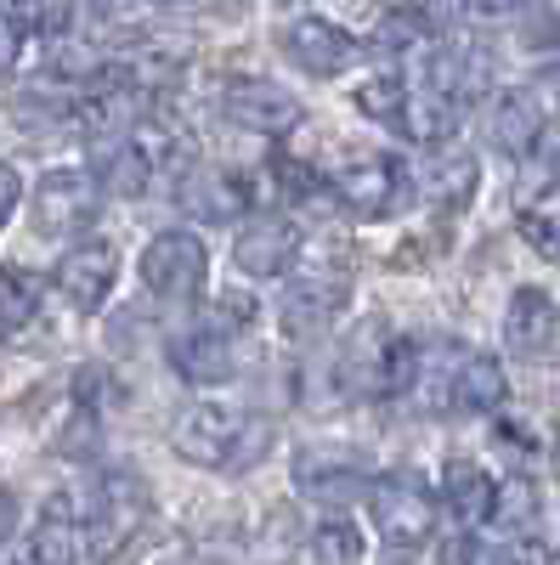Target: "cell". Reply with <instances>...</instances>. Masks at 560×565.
<instances>
[{
    "mask_svg": "<svg viewBox=\"0 0 560 565\" xmlns=\"http://www.w3.org/2000/svg\"><path fill=\"white\" fill-rule=\"evenodd\" d=\"M266 441H272V424L261 413L221 407V402H193L170 430V447L199 469H250L266 452Z\"/></svg>",
    "mask_w": 560,
    "mask_h": 565,
    "instance_id": "1",
    "label": "cell"
},
{
    "mask_svg": "<svg viewBox=\"0 0 560 565\" xmlns=\"http://www.w3.org/2000/svg\"><path fill=\"white\" fill-rule=\"evenodd\" d=\"M335 373H340L346 396H402L413 385V373H419V345L397 340L385 322H362L340 345Z\"/></svg>",
    "mask_w": 560,
    "mask_h": 565,
    "instance_id": "2",
    "label": "cell"
},
{
    "mask_svg": "<svg viewBox=\"0 0 560 565\" xmlns=\"http://www.w3.org/2000/svg\"><path fill=\"white\" fill-rule=\"evenodd\" d=\"M97 215H103V175L97 170H52L34 186V226L45 238L91 232Z\"/></svg>",
    "mask_w": 560,
    "mask_h": 565,
    "instance_id": "3",
    "label": "cell"
},
{
    "mask_svg": "<svg viewBox=\"0 0 560 565\" xmlns=\"http://www.w3.org/2000/svg\"><path fill=\"white\" fill-rule=\"evenodd\" d=\"M368 509H373V532L391 548H419L436 526V492L419 476H385L368 487Z\"/></svg>",
    "mask_w": 560,
    "mask_h": 565,
    "instance_id": "4",
    "label": "cell"
},
{
    "mask_svg": "<svg viewBox=\"0 0 560 565\" xmlns=\"http://www.w3.org/2000/svg\"><path fill=\"white\" fill-rule=\"evenodd\" d=\"M204 271H210V255H204V244L193 238V232H159V238L142 249V282L159 300H176V306L199 300Z\"/></svg>",
    "mask_w": 560,
    "mask_h": 565,
    "instance_id": "5",
    "label": "cell"
},
{
    "mask_svg": "<svg viewBox=\"0 0 560 565\" xmlns=\"http://www.w3.org/2000/svg\"><path fill=\"white\" fill-rule=\"evenodd\" d=\"M221 114L239 125V130H250V136H289V130L300 125V103L289 97L284 85H272V79H261V74L232 79V85L221 90Z\"/></svg>",
    "mask_w": 560,
    "mask_h": 565,
    "instance_id": "6",
    "label": "cell"
},
{
    "mask_svg": "<svg viewBox=\"0 0 560 565\" xmlns=\"http://www.w3.org/2000/svg\"><path fill=\"white\" fill-rule=\"evenodd\" d=\"M397 193H402V170H397V159H385V153H357L351 164L335 170V199H340L351 215H362V221L391 215Z\"/></svg>",
    "mask_w": 560,
    "mask_h": 565,
    "instance_id": "7",
    "label": "cell"
},
{
    "mask_svg": "<svg viewBox=\"0 0 560 565\" xmlns=\"http://www.w3.org/2000/svg\"><path fill=\"white\" fill-rule=\"evenodd\" d=\"M284 52L306 68V74H317V79H329V74H346L351 63H357V34L351 29H340V23H329V18H295L289 29H284Z\"/></svg>",
    "mask_w": 560,
    "mask_h": 565,
    "instance_id": "8",
    "label": "cell"
},
{
    "mask_svg": "<svg viewBox=\"0 0 560 565\" xmlns=\"http://www.w3.org/2000/svg\"><path fill=\"white\" fill-rule=\"evenodd\" d=\"M114 277H119L114 244L85 238V244H74V249L57 260V295H63L74 311H97V306L108 300V289H114Z\"/></svg>",
    "mask_w": 560,
    "mask_h": 565,
    "instance_id": "9",
    "label": "cell"
},
{
    "mask_svg": "<svg viewBox=\"0 0 560 565\" xmlns=\"http://www.w3.org/2000/svg\"><path fill=\"white\" fill-rule=\"evenodd\" d=\"M543 119H549V114H543V103L532 97V90H504V97L487 103L482 130H487V141H493L504 159H532L538 136L549 130Z\"/></svg>",
    "mask_w": 560,
    "mask_h": 565,
    "instance_id": "10",
    "label": "cell"
},
{
    "mask_svg": "<svg viewBox=\"0 0 560 565\" xmlns=\"http://www.w3.org/2000/svg\"><path fill=\"white\" fill-rule=\"evenodd\" d=\"M176 199L199 221H239L250 210V186H244V175H232L221 164H193V170H181Z\"/></svg>",
    "mask_w": 560,
    "mask_h": 565,
    "instance_id": "11",
    "label": "cell"
},
{
    "mask_svg": "<svg viewBox=\"0 0 560 565\" xmlns=\"http://www.w3.org/2000/svg\"><path fill=\"white\" fill-rule=\"evenodd\" d=\"M300 255V238H295V226L284 215H261L239 232V244H232V260H239V271L250 277H277V271H289Z\"/></svg>",
    "mask_w": 560,
    "mask_h": 565,
    "instance_id": "12",
    "label": "cell"
},
{
    "mask_svg": "<svg viewBox=\"0 0 560 565\" xmlns=\"http://www.w3.org/2000/svg\"><path fill=\"white\" fill-rule=\"evenodd\" d=\"M560 334V306L543 295V289H516L504 311V345L516 356H543Z\"/></svg>",
    "mask_w": 560,
    "mask_h": 565,
    "instance_id": "13",
    "label": "cell"
},
{
    "mask_svg": "<svg viewBox=\"0 0 560 565\" xmlns=\"http://www.w3.org/2000/svg\"><path fill=\"white\" fill-rule=\"evenodd\" d=\"M493 492H498V481L487 476L482 463H471V458H453V463L442 469V503H447V514L458 521V532L487 526V514H493Z\"/></svg>",
    "mask_w": 560,
    "mask_h": 565,
    "instance_id": "14",
    "label": "cell"
},
{
    "mask_svg": "<svg viewBox=\"0 0 560 565\" xmlns=\"http://www.w3.org/2000/svg\"><path fill=\"white\" fill-rule=\"evenodd\" d=\"M170 367L187 385H221V380H232V345L221 328H193V334L170 340Z\"/></svg>",
    "mask_w": 560,
    "mask_h": 565,
    "instance_id": "15",
    "label": "cell"
},
{
    "mask_svg": "<svg viewBox=\"0 0 560 565\" xmlns=\"http://www.w3.org/2000/svg\"><path fill=\"white\" fill-rule=\"evenodd\" d=\"M504 367L493 356H458L453 373H447V407L458 413H493L504 407Z\"/></svg>",
    "mask_w": 560,
    "mask_h": 565,
    "instance_id": "16",
    "label": "cell"
},
{
    "mask_svg": "<svg viewBox=\"0 0 560 565\" xmlns=\"http://www.w3.org/2000/svg\"><path fill=\"white\" fill-rule=\"evenodd\" d=\"M458 130V103H453V90L447 85H419V90H408V108H402V136H413V141H447Z\"/></svg>",
    "mask_w": 560,
    "mask_h": 565,
    "instance_id": "17",
    "label": "cell"
},
{
    "mask_svg": "<svg viewBox=\"0 0 560 565\" xmlns=\"http://www.w3.org/2000/svg\"><path fill=\"white\" fill-rule=\"evenodd\" d=\"M97 175H103V186H108V193H119V199H136V193H142V186L154 181V153H148V141L130 130L125 141L103 148V153H97Z\"/></svg>",
    "mask_w": 560,
    "mask_h": 565,
    "instance_id": "18",
    "label": "cell"
},
{
    "mask_svg": "<svg viewBox=\"0 0 560 565\" xmlns=\"http://www.w3.org/2000/svg\"><path fill=\"white\" fill-rule=\"evenodd\" d=\"M538 514H543V498H538V487H532L527 476H504V481H498V492H493V514H487L498 532L521 537V532L538 526Z\"/></svg>",
    "mask_w": 560,
    "mask_h": 565,
    "instance_id": "19",
    "label": "cell"
},
{
    "mask_svg": "<svg viewBox=\"0 0 560 565\" xmlns=\"http://www.w3.org/2000/svg\"><path fill=\"white\" fill-rule=\"evenodd\" d=\"M300 492L317 498V503H351L368 487H362V469L346 463V458H323V469H317V458H306L300 463Z\"/></svg>",
    "mask_w": 560,
    "mask_h": 565,
    "instance_id": "20",
    "label": "cell"
},
{
    "mask_svg": "<svg viewBox=\"0 0 560 565\" xmlns=\"http://www.w3.org/2000/svg\"><path fill=\"white\" fill-rule=\"evenodd\" d=\"M40 311V282L18 266H0V340L23 334Z\"/></svg>",
    "mask_w": 560,
    "mask_h": 565,
    "instance_id": "21",
    "label": "cell"
},
{
    "mask_svg": "<svg viewBox=\"0 0 560 565\" xmlns=\"http://www.w3.org/2000/svg\"><path fill=\"white\" fill-rule=\"evenodd\" d=\"M431 204H442V210H464L471 204V193H476V159L471 153H442L436 164H431Z\"/></svg>",
    "mask_w": 560,
    "mask_h": 565,
    "instance_id": "22",
    "label": "cell"
},
{
    "mask_svg": "<svg viewBox=\"0 0 560 565\" xmlns=\"http://www.w3.org/2000/svg\"><path fill=\"white\" fill-rule=\"evenodd\" d=\"M380 45L385 52H425L431 45V18L419 7H391L380 18Z\"/></svg>",
    "mask_w": 560,
    "mask_h": 565,
    "instance_id": "23",
    "label": "cell"
},
{
    "mask_svg": "<svg viewBox=\"0 0 560 565\" xmlns=\"http://www.w3.org/2000/svg\"><path fill=\"white\" fill-rule=\"evenodd\" d=\"M7 12L34 40H63L68 34V0H12Z\"/></svg>",
    "mask_w": 560,
    "mask_h": 565,
    "instance_id": "24",
    "label": "cell"
},
{
    "mask_svg": "<svg viewBox=\"0 0 560 565\" xmlns=\"http://www.w3.org/2000/svg\"><path fill=\"white\" fill-rule=\"evenodd\" d=\"M357 108H362L368 119H380V125L402 130V108H408V85H402L397 74H380V79H368V85L357 90Z\"/></svg>",
    "mask_w": 560,
    "mask_h": 565,
    "instance_id": "25",
    "label": "cell"
},
{
    "mask_svg": "<svg viewBox=\"0 0 560 565\" xmlns=\"http://www.w3.org/2000/svg\"><path fill=\"white\" fill-rule=\"evenodd\" d=\"M300 559H323V565H351V559H362V537H357V526H346V521H329V526H317L311 537H306V548H300Z\"/></svg>",
    "mask_w": 560,
    "mask_h": 565,
    "instance_id": "26",
    "label": "cell"
},
{
    "mask_svg": "<svg viewBox=\"0 0 560 565\" xmlns=\"http://www.w3.org/2000/svg\"><path fill=\"white\" fill-rule=\"evenodd\" d=\"M521 238L532 244V255L560 266V210H527L521 215Z\"/></svg>",
    "mask_w": 560,
    "mask_h": 565,
    "instance_id": "27",
    "label": "cell"
},
{
    "mask_svg": "<svg viewBox=\"0 0 560 565\" xmlns=\"http://www.w3.org/2000/svg\"><path fill=\"white\" fill-rule=\"evenodd\" d=\"M244 322H255L250 295H221V306H215V328H244Z\"/></svg>",
    "mask_w": 560,
    "mask_h": 565,
    "instance_id": "28",
    "label": "cell"
},
{
    "mask_svg": "<svg viewBox=\"0 0 560 565\" xmlns=\"http://www.w3.org/2000/svg\"><path fill=\"white\" fill-rule=\"evenodd\" d=\"M18 45H23V29L12 23V12H0V79L18 68Z\"/></svg>",
    "mask_w": 560,
    "mask_h": 565,
    "instance_id": "29",
    "label": "cell"
},
{
    "mask_svg": "<svg viewBox=\"0 0 560 565\" xmlns=\"http://www.w3.org/2000/svg\"><path fill=\"white\" fill-rule=\"evenodd\" d=\"M18 199H23V181H18V170H12V164H0V226L12 221Z\"/></svg>",
    "mask_w": 560,
    "mask_h": 565,
    "instance_id": "30",
    "label": "cell"
},
{
    "mask_svg": "<svg viewBox=\"0 0 560 565\" xmlns=\"http://www.w3.org/2000/svg\"><path fill=\"white\" fill-rule=\"evenodd\" d=\"M527 40H532V45H543V40H549V45H560V12H538Z\"/></svg>",
    "mask_w": 560,
    "mask_h": 565,
    "instance_id": "31",
    "label": "cell"
},
{
    "mask_svg": "<svg viewBox=\"0 0 560 565\" xmlns=\"http://www.w3.org/2000/svg\"><path fill=\"white\" fill-rule=\"evenodd\" d=\"M18 532V498L12 492H0V543H7Z\"/></svg>",
    "mask_w": 560,
    "mask_h": 565,
    "instance_id": "32",
    "label": "cell"
},
{
    "mask_svg": "<svg viewBox=\"0 0 560 565\" xmlns=\"http://www.w3.org/2000/svg\"><path fill=\"white\" fill-rule=\"evenodd\" d=\"M471 7H476V12H487V18H504V12H516L521 0H471Z\"/></svg>",
    "mask_w": 560,
    "mask_h": 565,
    "instance_id": "33",
    "label": "cell"
},
{
    "mask_svg": "<svg viewBox=\"0 0 560 565\" xmlns=\"http://www.w3.org/2000/svg\"><path fill=\"white\" fill-rule=\"evenodd\" d=\"M284 7H300V0H284Z\"/></svg>",
    "mask_w": 560,
    "mask_h": 565,
    "instance_id": "34",
    "label": "cell"
},
{
    "mask_svg": "<svg viewBox=\"0 0 560 565\" xmlns=\"http://www.w3.org/2000/svg\"><path fill=\"white\" fill-rule=\"evenodd\" d=\"M554 452H560V436H554Z\"/></svg>",
    "mask_w": 560,
    "mask_h": 565,
    "instance_id": "35",
    "label": "cell"
},
{
    "mask_svg": "<svg viewBox=\"0 0 560 565\" xmlns=\"http://www.w3.org/2000/svg\"><path fill=\"white\" fill-rule=\"evenodd\" d=\"M554 559H560V548H554Z\"/></svg>",
    "mask_w": 560,
    "mask_h": 565,
    "instance_id": "36",
    "label": "cell"
}]
</instances>
